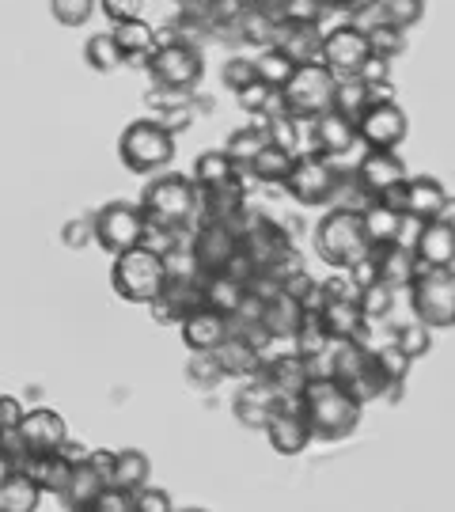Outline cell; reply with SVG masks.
Instances as JSON below:
<instances>
[{"instance_id":"61","label":"cell","mask_w":455,"mask_h":512,"mask_svg":"<svg viewBox=\"0 0 455 512\" xmlns=\"http://www.w3.org/2000/svg\"><path fill=\"white\" fill-rule=\"evenodd\" d=\"M23 418V403L16 395H0V433H12Z\"/></svg>"},{"instance_id":"54","label":"cell","mask_w":455,"mask_h":512,"mask_svg":"<svg viewBox=\"0 0 455 512\" xmlns=\"http://www.w3.org/2000/svg\"><path fill=\"white\" fill-rule=\"evenodd\" d=\"M194 118H198V114L186 103V107H175V110H160L152 122L164 129V133H171V137H179V133H186V129L194 126Z\"/></svg>"},{"instance_id":"42","label":"cell","mask_w":455,"mask_h":512,"mask_svg":"<svg viewBox=\"0 0 455 512\" xmlns=\"http://www.w3.org/2000/svg\"><path fill=\"white\" fill-rule=\"evenodd\" d=\"M84 61H88V69H95V73H114L126 57H122V50L114 46V38L107 31V35H91L84 42Z\"/></svg>"},{"instance_id":"2","label":"cell","mask_w":455,"mask_h":512,"mask_svg":"<svg viewBox=\"0 0 455 512\" xmlns=\"http://www.w3.org/2000/svg\"><path fill=\"white\" fill-rule=\"evenodd\" d=\"M110 285L114 293L129 300V304H148L152 296L164 293L167 285V258H160L148 247H129L122 255H114V266H110Z\"/></svg>"},{"instance_id":"63","label":"cell","mask_w":455,"mask_h":512,"mask_svg":"<svg viewBox=\"0 0 455 512\" xmlns=\"http://www.w3.org/2000/svg\"><path fill=\"white\" fill-rule=\"evenodd\" d=\"M16 471H19L16 456H8V452L0 448V482H4V478H8V475H16Z\"/></svg>"},{"instance_id":"41","label":"cell","mask_w":455,"mask_h":512,"mask_svg":"<svg viewBox=\"0 0 455 512\" xmlns=\"http://www.w3.org/2000/svg\"><path fill=\"white\" fill-rule=\"evenodd\" d=\"M251 61H255L258 80H262V84H270V88H277V92L285 88V80H289L292 69H296L289 57L277 50V46H266V50H262L258 57H251Z\"/></svg>"},{"instance_id":"7","label":"cell","mask_w":455,"mask_h":512,"mask_svg":"<svg viewBox=\"0 0 455 512\" xmlns=\"http://www.w3.org/2000/svg\"><path fill=\"white\" fill-rule=\"evenodd\" d=\"M145 65L160 88H175V92H194L201 84V73H205L201 50L194 42H182V38L156 42V50L145 57Z\"/></svg>"},{"instance_id":"17","label":"cell","mask_w":455,"mask_h":512,"mask_svg":"<svg viewBox=\"0 0 455 512\" xmlns=\"http://www.w3.org/2000/svg\"><path fill=\"white\" fill-rule=\"evenodd\" d=\"M410 251L418 258V266H452L455 262V224L452 213L437 220H421L418 236L410 243Z\"/></svg>"},{"instance_id":"50","label":"cell","mask_w":455,"mask_h":512,"mask_svg":"<svg viewBox=\"0 0 455 512\" xmlns=\"http://www.w3.org/2000/svg\"><path fill=\"white\" fill-rule=\"evenodd\" d=\"M273 92H277V88L262 84V80H251V84H243V88L236 92V103L247 110V114H258V118H262V114H266V107H270Z\"/></svg>"},{"instance_id":"60","label":"cell","mask_w":455,"mask_h":512,"mask_svg":"<svg viewBox=\"0 0 455 512\" xmlns=\"http://www.w3.org/2000/svg\"><path fill=\"white\" fill-rule=\"evenodd\" d=\"M148 311H152V319H156V323H164V327H179V319H182L179 308H175V304H171L164 293L148 300Z\"/></svg>"},{"instance_id":"36","label":"cell","mask_w":455,"mask_h":512,"mask_svg":"<svg viewBox=\"0 0 455 512\" xmlns=\"http://www.w3.org/2000/svg\"><path fill=\"white\" fill-rule=\"evenodd\" d=\"M152 475V463L141 448H122V452H114V471H110V486H122V490H141Z\"/></svg>"},{"instance_id":"10","label":"cell","mask_w":455,"mask_h":512,"mask_svg":"<svg viewBox=\"0 0 455 512\" xmlns=\"http://www.w3.org/2000/svg\"><path fill=\"white\" fill-rule=\"evenodd\" d=\"M342 183V171L327 156H296L292 171L285 175V190L296 205H327Z\"/></svg>"},{"instance_id":"11","label":"cell","mask_w":455,"mask_h":512,"mask_svg":"<svg viewBox=\"0 0 455 512\" xmlns=\"http://www.w3.org/2000/svg\"><path fill=\"white\" fill-rule=\"evenodd\" d=\"M353 129H357V145L395 152L410 133V118L395 99L391 103H368L361 110V118L353 122Z\"/></svg>"},{"instance_id":"20","label":"cell","mask_w":455,"mask_h":512,"mask_svg":"<svg viewBox=\"0 0 455 512\" xmlns=\"http://www.w3.org/2000/svg\"><path fill=\"white\" fill-rule=\"evenodd\" d=\"M357 217H361V232L372 251H376V247H387V243H399L402 228H406V213L395 209L391 202H383V198L364 202Z\"/></svg>"},{"instance_id":"51","label":"cell","mask_w":455,"mask_h":512,"mask_svg":"<svg viewBox=\"0 0 455 512\" xmlns=\"http://www.w3.org/2000/svg\"><path fill=\"white\" fill-rule=\"evenodd\" d=\"M220 80H224V88H228V92H239L243 84L258 80L255 61H251V57H228V61H224V69H220Z\"/></svg>"},{"instance_id":"46","label":"cell","mask_w":455,"mask_h":512,"mask_svg":"<svg viewBox=\"0 0 455 512\" xmlns=\"http://www.w3.org/2000/svg\"><path fill=\"white\" fill-rule=\"evenodd\" d=\"M266 141H270V137H266V129H262V126H243V129H236V133L228 137L224 152H228L239 167H247L251 160H255V152L266 145Z\"/></svg>"},{"instance_id":"45","label":"cell","mask_w":455,"mask_h":512,"mask_svg":"<svg viewBox=\"0 0 455 512\" xmlns=\"http://www.w3.org/2000/svg\"><path fill=\"white\" fill-rule=\"evenodd\" d=\"M364 107H368V92H364L361 80H357V76H346V80H338V88H334V107H330V110H338L342 118L357 122Z\"/></svg>"},{"instance_id":"22","label":"cell","mask_w":455,"mask_h":512,"mask_svg":"<svg viewBox=\"0 0 455 512\" xmlns=\"http://www.w3.org/2000/svg\"><path fill=\"white\" fill-rule=\"evenodd\" d=\"M273 46L289 57L292 65H311V61H319V50H323V31H319V23H277Z\"/></svg>"},{"instance_id":"43","label":"cell","mask_w":455,"mask_h":512,"mask_svg":"<svg viewBox=\"0 0 455 512\" xmlns=\"http://www.w3.org/2000/svg\"><path fill=\"white\" fill-rule=\"evenodd\" d=\"M391 342H395L410 361H418V357H425V353L433 349V330L414 319V323H402V327L391 330Z\"/></svg>"},{"instance_id":"28","label":"cell","mask_w":455,"mask_h":512,"mask_svg":"<svg viewBox=\"0 0 455 512\" xmlns=\"http://www.w3.org/2000/svg\"><path fill=\"white\" fill-rule=\"evenodd\" d=\"M372 258H376V277H380L383 285H391L395 293L406 289V285L414 281V274H418V258H414V251H410L406 243H387V247H376Z\"/></svg>"},{"instance_id":"31","label":"cell","mask_w":455,"mask_h":512,"mask_svg":"<svg viewBox=\"0 0 455 512\" xmlns=\"http://www.w3.org/2000/svg\"><path fill=\"white\" fill-rule=\"evenodd\" d=\"M289 342H292V353H300L304 361H323V353H327V346H330V334H327V327H323V319H319V311L304 308V315H300V323H296Z\"/></svg>"},{"instance_id":"27","label":"cell","mask_w":455,"mask_h":512,"mask_svg":"<svg viewBox=\"0 0 455 512\" xmlns=\"http://www.w3.org/2000/svg\"><path fill=\"white\" fill-rule=\"evenodd\" d=\"M190 179L198 190H224V186H243V167L224 152V148H209V152H201L198 160H194V171H190Z\"/></svg>"},{"instance_id":"21","label":"cell","mask_w":455,"mask_h":512,"mask_svg":"<svg viewBox=\"0 0 455 512\" xmlns=\"http://www.w3.org/2000/svg\"><path fill=\"white\" fill-rule=\"evenodd\" d=\"M258 376H266V384L281 395V399H296L304 384H308L311 376H319L311 361H304L300 353H281V357H266L262 361V372Z\"/></svg>"},{"instance_id":"13","label":"cell","mask_w":455,"mask_h":512,"mask_svg":"<svg viewBox=\"0 0 455 512\" xmlns=\"http://www.w3.org/2000/svg\"><path fill=\"white\" fill-rule=\"evenodd\" d=\"M406 164H402L399 152H380V148H368L357 167H353V183L361 190L364 198L372 202V198H383V194H391V190H399L406 183Z\"/></svg>"},{"instance_id":"12","label":"cell","mask_w":455,"mask_h":512,"mask_svg":"<svg viewBox=\"0 0 455 512\" xmlns=\"http://www.w3.org/2000/svg\"><path fill=\"white\" fill-rule=\"evenodd\" d=\"M383 202H391L414 220H437L452 209L448 186L440 183L437 175H406V183L391 194H383Z\"/></svg>"},{"instance_id":"48","label":"cell","mask_w":455,"mask_h":512,"mask_svg":"<svg viewBox=\"0 0 455 512\" xmlns=\"http://www.w3.org/2000/svg\"><path fill=\"white\" fill-rule=\"evenodd\" d=\"M372 361L380 365V372L387 376V380H391V384H395V380H406V376H410V365H414V361H410V357H406V353H402L395 342H387V346L372 349Z\"/></svg>"},{"instance_id":"55","label":"cell","mask_w":455,"mask_h":512,"mask_svg":"<svg viewBox=\"0 0 455 512\" xmlns=\"http://www.w3.org/2000/svg\"><path fill=\"white\" fill-rule=\"evenodd\" d=\"M281 293L292 296L296 304H304V308H315V277L308 274V266L300 270V274H292L285 285H281Z\"/></svg>"},{"instance_id":"34","label":"cell","mask_w":455,"mask_h":512,"mask_svg":"<svg viewBox=\"0 0 455 512\" xmlns=\"http://www.w3.org/2000/svg\"><path fill=\"white\" fill-rule=\"evenodd\" d=\"M103 486H107V482L95 475V467L84 459V463H76L73 471H69V482H65L61 497H65V505H69V509L91 512V501H95V494H99Z\"/></svg>"},{"instance_id":"3","label":"cell","mask_w":455,"mask_h":512,"mask_svg":"<svg viewBox=\"0 0 455 512\" xmlns=\"http://www.w3.org/2000/svg\"><path fill=\"white\" fill-rule=\"evenodd\" d=\"M414 319L429 330L455 327V274L452 266H418L414 281L406 285Z\"/></svg>"},{"instance_id":"59","label":"cell","mask_w":455,"mask_h":512,"mask_svg":"<svg viewBox=\"0 0 455 512\" xmlns=\"http://www.w3.org/2000/svg\"><path fill=\"white\" fill-rule=\"evenodd\" d=\"M61 243H69V247H84V243H91V217L69 220V224L61 228Z\"/></svg>"},{"instance_id":"9","label":"cell","mask_w":455,"mask_h":512,"mask_svg":"<svg viewBox=\"0 0 455 512\" xmlns=\"http://www.w3.org/2000/svg\"><path fill=\"white\" fill-rule=\"evenodd\" d=\"M145 209L133 202H107L95 217H91V236L95 243L110 251V255H122L129 247H137L145 236Z\"/></svg>"},{"instance_id":"23","label":"cell","mask_w":455,"mask_h":512,"mask_svg":"<svg viewBox=\"0 0 455 512\" xmlns=\"http://www.w3.org/2000/svg\"><path fill=\"white\" fill-rule=\"evenodd\" d=\"M179 330H182V342L190 349H217L232 330H228V315H220L213 308H190L186 315L179 319Z\"/></svg>"},{"instance_id":"32","label":"cell","mask_w":455,"mask_h":512,"mask_svg":"<svg viewBox=\"0 0 455 512\" xmlns=\"http://www.w3.org/2000/svg\"><path fill=\"white\" fill-rule=\"evenodd\" d=\"M292 156L289 148H281V145H273V141H266V145L255 152V160L243 167L247 175H255L258 183H266V186H281L285 183V175L292 171Z\"/></svg>"},{"instance_id":"18","label":"cell","mask_w":455,"mask_h":512,"mask_svg":"<svg viewBox=\"0 0 455 512\" xmlns=\"http://www.w3.org/2000/svg\"><path fill=\"white\" fill-rule=\"evenodd\" d=\"M16 433L27 452H38V456H42V452H54L57 444L69 437V425H65V418H61L57 410L38 406V410H23Z\"/></svg>"},{"instance_id":"57","label":"cell","mask_w":455,"mask_h":512,"mask_svg":"<svg viewBox=\"0 0 455 512\" xmlns=\"http://www.w3.org/2000/svg\"><path fill=\"white\" fill-rule=\"evenodd\" d=\"M95 4L103 8V16H107L110 23H122V19L141 16V4H145V0H95Z\"/></svg>"},{"instance_id":"14","label":"cell","mask_w":455,"mask_h":512,"mask_svg":"<svg viewBox=\"0 0 455 512\" xmlns=\"http://www.w3.org/2000/svg\"><path fill=\"white\" fill-rule=\"evenodd\" d=\"M368 54H372V50H368V38H364L361 27L342 23V27H334V31H327V35H323L319 65H327L338 80H346V76L361 73V65H364V57H368Z\"/></svg>"},{"instance_id":"26","label":"cell","mask_w":455,"mask_h":512,"mask_svg":"<svg viewBox=\"0 0 455 512\" xmlns=\"http://www.w3.org/2000/svg\"><path fill=\"white\" fill-rule=\"evenodd\" d=\"M319 319L327 327L330 338H357L368 346V319L357 308V296H346V300H323L319 304Z\"/></svg>"},{"instance_id":"19","label":"cell","mask_w":455,"mask_h":512,"mask_svg":"<svg viewBox=\"0 0 455 512\" xmlns=\"http://www.w3.org/2000/svg\"><path fill=\"white\" fill-rule=\"evenodd\" d=\"M281 403H285V399L266 384V376H251V380H243L239 395L232 399V414H236V421L243 429H262L266 418H270Z\"/></svg>"},{"instance_id":"24","label":"cell","mask_w":455,"mask_h":512,"mask_svg":"<svg viewBox=\"0 0 455 512\" xmlns=\"http://www.w3.org/2000/svg\"><path fill=\"white\" fill-rule=\"evenodd\" d=\"M311 126H315V152L334 160V164H338L346 152L357 148V129H353V122L342 118L338 110H327V114L311 118Z\"/></svg>"},{"instance_id":"39","label":"cell","mask_w":455,"mask_h":512,"mask_svg":"<svg viewBox=\"0 0 455 512\" xmlns=\"http://www.w3.org/2000/svg\"><path fill=\"white\" fill-rule=\"evenodd\" d=\"M186 380L201 391H213L220 380H228L224 376V368H220L217 353L213 349H190V361H186Z\"/></svg>"},{"instance_id":"29","label":"cell","mask_w":455,"mask_h":512,"mask_svg":"<svg viewBox=\"0 0 455 512\" xmlns=\"http://www.w3.org/2000/svg\"><path fill=\"white\" fill-rule=\"evenodd\" d=\"M300 315H304V304H296L292 296H285L281 289H277L270 300H262L258 327L270 334V342H277V338H285V342H289L296 323H300Z\"/></svg>"},{"instance_id":"49","label":"cell","mask_w":455,"mask_h":512,"mask_svg":"<svg viewBox=\"0 0 455 512\" xmlns=\"http://www.w3.org/2000/svg\"><path fill=\"white\" fill-rule=\"evenodd\" d=\"M99 4L95 0H50V12L61 27H84Z\"/></svg>"},{"instance_id":"52","label":"cell","mask_w":455,"mask_h":512,"mask_svg":"<svg viewBox=\"0 0 455 512\" xmlns=\"http://www.w3.org/2000/svg\"><path fill=\"white\" fill-rule=\"evenodd\" d=\"M175 509V501L171 494H164L160 486H141V490H133V512H171Z\"/></svg>"},{"instance_id":"35","label":"cell","mask_w":455,"mask_h":512,"mask_svg":"<svg viewBox=\"0 0 455 512\" xmlns=\"http://www.w3.org/2000/svg\"><path fill=\"white\" fill-rule=\"evenodd\" d=\"M239 300H243V285H239L236 277L228 274H201V304L205 308L220 311V315H232L239 308Z\"/></svg>"},{"instance_id":"25","label":"cell","mask_w":455,"mask_h":512,"mask_svg":"<svg viewBox=\"0 0 455 512\" xmlns=\"http://www.w3.org/2000/svg\"><path fill=\"white\" fill-rule=\"evenodd\" d=\"M213 353H217L224 376H232V380H251V376L262 372V361H266V353L243 334H228Z\"/></svg>"},{"instance_id":"37","label":"cell","mask_w":455,"mask_h":512,"mask_svg":"<svg viewBox=\"0 0 455 512\" xmlns=\"http://www.w3.org/2000/svg\"><path fill=\"white\" fill-rule=\"evenodd\" d=\"M232 27L239 31L243 42H251V46H273V31H277V19L266 12V8H258V4H243V12L232 19Z\"/></svg>"},{"instance_id":"47","label":"cell","mask_w":455,"mask_h":512,"mask_svg":"<svg viewBox=\"0 0 455 512\" xmlns=\"http://www.w3.org/2000/svg\"><path fill=\"white\" fill-rule=\"evenodd\" d=\"M380 4V19L399 27V31H410L418 27L421 16H425V0H376Z\"/></svg>"},{"instance_id":"64","label":"cell","mask_w":455,"mask_h":512,"mask_svg":"<svg viewBox=\"0 0 455 512\" xmlns=\"http://www.w3.org/2000/svg\"><path fill=\"white\" fill-rule=\"evenodd\" d=\"M330 4H338V8L353 12V8H361V4H368V0H327V8H330Z\"/></svg>"},{"instance_id":"6","label":"cell","mask_w":455,"mask_h":512,"mask_svg":"<svg viewBox=\"0 0 455 512\" xmlns=\"http://www.w3.org/2000/svg\"><path fill=\"white\" fill-rule=\"evenodd\" d=\"M118 156L133 175H156L175 156V137L164 133L152 118H137L118 137Z\"/></svg>"},{"instance_id":"58","label":"cell","mask_w":455,"mask_h":512,"mask_svg":"<svg viewBox=\"0 0 455 512\" xmlns=\"http://www.w3.org/2000/svg\"><path fill=\"white\" fill-rule=\"evenodd\" d=\"M391 65H395V61L368 54L361 65V73H357V80H361V84H383V80H391Z\"/></svg>"},{"instance_id":"15","label":"cell","mask_w":455,"mask_h":512,"mask_svg":"<svg viewBox=\"0 0 455 512\" xmlns=\"http://www.w3.org/2000/svg\"><path fill=\"white\" fill-rule=\"evenodd\" d=\"M239 251V236L228 224L217 220H198L194 224V239H190V258L201 274H217L228 266V258Z\"/></svg>"},{"instance_id":"5","label":"cell","mask_w":455,"mask_h":512,"mask_svg":"<svg viewBox=\"0 0 455 512\" xmlns=\"http://www.w3.org/2000/svg\"><path fill=\"white\" fill-rule=\"evenodd\" d=\"M315 251L330 270H346L357 258H364L372 247L361 232V217L353 209H330L315 228Z\"/></svg>"},{"instance_id":"4","label":"cell","mask_w":455,"mask_h":512,"mask_svg":"<svg viewBox=\"0 0 455 512\" xmlns=\"http://www.w3.org/2000/svg\"><path fill=\"white\" fill-rule=\"evenodd\" d=\"M141 209L152 224H167V228H182L198 220V186L190 175H160L145 186L141 194Z\"/></svg>"},{"instance_id":"30","label":"cell","mask_w":455,"mask_h":512,"mask_svg":"<svg viewBox=\"0 0 455 512\" xmlns=\"http://www.w3.org/2000/svg\"><path fill=\"white\" fill-rule=\"evenodd\" d=\"M110 38H114V46L122 50V57H126V61H141V65H145V57L156 50V31H152L141 16L114 23Z\"/></svg>"},{"instance_id":"44","label":"cell","mask_w":455,"mask_h":512,"mask_svg":"<svg viewBox=\"0 0 455 512\" xmlns=\"http://www.w3.org/2000/svg\"><path fill=\"white\" fill-rule=\"evenodd\" d=\"M364 38H368V50H372L376 57L395 61V57L406 54V31L391 27V23H376V27H368V31H364Z\"/></svg>"},{"instance_id":"62","label":"cell","mask_w":455,"mask_h":512,"mask_svg":"<svg viewBox=\"0 0 455 512\" xmlns=\"http://www.w3.org/2000/svg\"><path fill=\"white\" fill-rule=\"evenodd\" d=\"M88 463L95 467V475L103 478V482H110V471H114V452H110V448H95V452H88Z\"/></svg>"},{"instance_id":"56","label":"cell","mask_w":455,"mask_h":512,"mask_svg":"<svg viewBox=\"0 0 455 512\" xmlns=\"http://www.w3.org/2000/svg\"><path fill=\"white\" fill-rule=\"evenodd\" d=\"M190 99H194V92H175V88H160V84H156V92H148V95H145V103H148L152 110H156V114H160V110L186 107Z\"/></svg>"},{"instance_id":"8","label":"cell","mask_w":455,"mask_h":512,"mask_svg":"<svg viewBox=\"0 0 455 512\" xmlns=\"http://www.w3.org/2000/svg\"><path fill=\"white\" fill-rule=\"evenodd\" d=\"M334 88H338V76L330 73L327 65L311 61V65H296L292 76L281 88V99L289 114H300V118H319L334 107Z\"/></svg>"},{"instance_id":"53","label":"cell","mask_w":455,"mask_h":512,"mask_svg":"<svg viewBox=\"0 0 455 512\" xmlns=\"http://www.w3.org/2000/svg\"><path fill=\"white\" fill-rule=\"evenodd\" d=\"M91 509H95V512H133V494H129V490H122V486H110V482H107V486L95 494Z\"/></svg>"},{"instance_id":"1","label":"cell","mask_w":455,"mask_h":512,"mask_svg":"<svg viewBox=\"0 0 455 512\" xmlns=\"http://www.w3.org/2000/svg\"><path fill=\"white\" fill-rule=\"evenodd\" d=\"M296 406H300V414L308 421L311 440H327V444L353 437L357 425H361V410H364L346 387L338 384L334 376H327V372L311 376L308 384H304V391L296 395Z\"/></svg>"},{"instance_id":"40","label":"cell","mask_w":455,"mask_h":512,"mask_svg":"<svg viewBox=\"0 0 455 512\" xmlns=\"http://www.w3.org/2000/svg\"><path fill=\"white\" fill-rule=\"evenodd\" d=\"M357 308H361L368 323H380V319H387L395 311V289L383 285V281H372V285L357 289Z\"/></svg>"},{"instance_id":"38","label":"cell","mask_w":455,"mask_h":512,"mask_svg":"<svg viewBox=\"0 0 455 512\" xmlns=\"http://www.w3.org/2000/svg\"><path fill=\"white\" fill-rule=\"evenodd\" d=\"M387 384H391V380H387V376H383L380 372V365H376V361H372V349H368V357H364V365L357 368V372H353V376H349L346 384V391L349 395H353V399H357V403H372V399H383V391H387Z\"/></svg>"},{"instance_id":"16","label":"cell","mask_w":455,"mask_h":512,"mask_svg":"<svg viewBox=\"0 0 455 512\" xmlns=\"http://www.w3.org/2000/svg\"><path fill=\"white\" fill-rule=\"evenodd\" d=\"M262 429H266V440H270V448L277 456H300L311 444V429L304 414H300L296 399H285V403L277 406Z\"/></svg>"},{"instance_id":"33","label":"cell","mask_w":455,"mask_h":512,"mask_svg":"<svg viewBox=\"0 0 455 512\" xmlns=\"http://www.w3.org/2000/svg\"><path fill=\"white\" fill-rule=\"evenodd\" d=\"M42 505V486L27 471H16L0 482V512H35Z\"/></svg>"}]
</instances>
